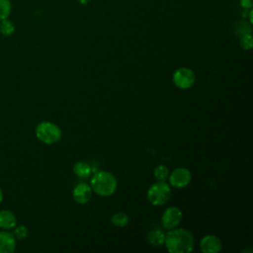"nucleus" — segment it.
<instances>
[{
  "mask_svg": "<svg viewBox=\"0 0 253 253\" xmlns=\"http://www.w3.org/2000/svg\"><path fill=\"white\" fill-rule=\"evenodd\" d=\"M164 244L170 253H189L194 249L195 240L189 230L172 228L165 235Z\"/></svg>",
  "mask_w": 253,
  "mask_h": 253,
  "instance_id": "1",
  "label": "nucleus"
},
{
  "mask_svg": "<svg viewBox=\"0 0 253 253\" xmlns=\"http://www.w3.org/2000/svg\"><path fill=\"white\" fill-rule=\"evenodd\" d=\"M90 186L95 194L101 197H109L117 190V180L108 171H98L92 176Z\"/></svg>",
  "mask_w": 253,
  "mask_h": 253,
  "instance_id": "2",
  "label": "nucleus"
},
{
  "mask_svg": "<svg viewBox=\"0 0 253 253\" xmlns=\"http://www.w3.org/2000/svg\"><path fill=\"white\" fill-rule=\"evenodd\" d=\"M37 138L47 145L54 144L58 142L62 136L60 127L51 122H42L40 123L35 129Z\"/></svg>",
  "mask_w": 253,
  "mask_h": 253,
  "instance_id": "3",
  "label": "nucleus"
},
{
  "mask_svg": "<svg viewBox=\"0 0 253 253\" xmlns=\"http://www.w3.org/2000/svg\"><path fill=\"white\" fill-rule=\"evenodd\" d=\"M171 197V188L165 181H157L147 191V200L153 206L166 204Z\"/></svg>",
  "mask_w": 253,
  "mask_h": 253,
  "instance_id": "4",
  "label": "nucleus"
},
{
  "mask_svg": "<svg viewBox=\"0 0 253 253\" xmlns=\"http://www.w3.org/2000/svg\"><path fill=\"white\" fill-rule=\"evenodd\" d=\"M196 76L192 69L180 67L173 74V82L180 89H189L195 83Z\"/></svg>",
  "mask_w": 253,
  "mask_h": 253,
  "instance_id": "5",
  "label": "nucleus"
},
{
  "mask_svg": "<svg viewBox=\"0 0 253 253\" xmlns=\"http://www.w3.org/2000/svg\"><path fill=\"white\" fill-rule=\"evenodd\" d=\"M182 219V211L177 207H169L167 208L162 216H161V223L162 226L166 229L175 228Z\"/></svg>",
  "mask_w": 253,
  "mask_h": 253,
  "instance_id": "6",
  "label": "nucleus"
},
{
  "mask_svg": "<svg viewBox=\"0 0 253 253\" xmlns=\"http://www.w3.org/2000/svg\"><path fill=\"white\" fill-rule=\"evenodd\" d=\"M169 182L170 185L175 188H183L189 185L192 179V174L190 170L184 167L176 168L172 171L171 174H169Z\"/></svg>",
  "mask_w": 253,
  "mask_h": 253,
  "instance_id": "7",
  "label": "nucleus"
},
{
  "mask_svg": "<svg viewBox=\"0 0 253 253\" xmlns=\"http://www.w3.org/2000/svg\"><path fill=\"white\" fill-rule=\"evenodd\" d=\"M200 248L204 253H217L221 250L222 243L216 235L209 234L201 239Z\"/></svg>",
  "mask_w": 253,
  "mask_h": 253,
  "instance_id": "8",
  "label": "nucleus"
},
{
  "mask_svg": "<svg viewBox=\"0 0 253 253\" xmlns=\"http://www.w3.org/2000/svg\"><path fill=\"white\" fill-rule=\"evenodd\" d=\"M92 189L91 186L86 183L77 184L72 192L73 200L80 205H84L88 203L92 197Z\"/></svg>",
  "mask_w": 253,
  "mask_h": 253,
  "instance_id": "9",
  "label": "nucleus"
},
{
  "mask_svg": "<svg viewBox=\"0 0 253 253\" xmlns=\"http://www.w3.org/2000/svg\"><path fill=\"white\" fill-rule=\"evenodd\" d=\"M17 247V239L9 230L0 231V253H13Z\"/></svg>",
  "mask_w": 253,
  "mask_h": 253,
  "instance_id": "10",
  "label": "nucleus"
},
{
  "mask_svg": "<svg viewBox=\"0 0 253 253\" xmlns=\"http://www.w3.org/2000/svg\"><path fill=\"white\" fill-rule=\"evenodd\" d=\"M17 224V217L15 213L10 210L0 211V228L4 230H10Z\"/></svg>",
  "mask_w": 253,
  "mask_h": 253,
  "instance_id": "11",
  "label": "nucleus"
},
{
  "mask_svg": "<svg viewBox=\"0 0 253 253\" xmlns=\"http://www.w3.org/2000/svg\"><path fill=\"white\" fill-rule=\"evenodd\" d=\"M165 232L162 229L159 228H154L150 230L147 234V240L152 246H161L164 244L165 241Z\"/></svg>",
  "mask_w": 253,
  "mask_h": 253,
  "instance_id": "12",
  "label": "nucleus"
},
{
  "mask_svg": "<svg viewBox=\"0 0 253 253\" xmlns=\"http://www.w3.org/2000/svg\"><path fill=\"white\" fill-rule=\"evenodd\" d=\"M73 172L77 177L85 179V178H88L91 175L92 169H91V166L87 162L77 161L73 165Z\"/></svg>",
  "mask_w": 253,
  "mask_h": 253,
  "instance_id": "13",
  "label": "nucleus"
},
{
  "mask_svg": "<svg viewBox=\"0 0 253 253\" xmlns=\"http://www.w3.org/2000/svg\"><path fill=\"white\" fill-rule=\"evenodd\" d=\"M128 221H129V217L124 211L116 212L111 217V223L115 226H118V227L126 226L128 223Z\"/></svg>",
  "mask_w": 253,
  "mask_h": 253,
  "instance_id": "14",
  "label": "nucleus"
},
{
  "mask_svg": "<svg viewBox=\"0 0 253 253\" xmlns=\"http://www.w3.org/2000/svg\"><path fill=\"white\" fill-rule=\"evenodd\" d=\"M15 32V26L8 18L0 21V34L5 37L11 36Z\"/></svg>",
  "mask_w": 253,
  "mask_h": 253,
  "instance_id": "15",
  "label": "nucleus"
},
{
  "mask_svg": "<svg viewBox=\"0 0 253 253\" xmlns=\"http://www.w3.org/2000/svg\"><path fill=\"white\" fill-rule=\"evenodd\" d=\"M12 10V5L10 0H0V21L7 19Z\"/></svg>",
  "mask_w": 253,
  "mask_h": 253,
  "instance_id": "16",
  "label": "nucleus"
},
{
  "mask_svg": "<svg viewBox=\"0 0 253 253\" xmlns=\"http://www.w3.org/2000/svg\"><path fill=\"white\" fill-rule=\"evenodd\" d=\"M153 174L157 181H166L169 176V170L165 165H158L154 169Z\"/></svg>",
  "mask_w": 253,
  "mask_h": 253,
  "instance_id": "17",
  "label": "nucleus"
},
{
  "mask_svg": "<svg viewBox=\"0 0 253 253\" xmlns=\"http://www.w3.org/2000/svg\"><path fill=\"white\" fill-rule=\"evenodd\" d=\"M13 234L14 236L16 237V239H19V240H22V239H25L28 234H29V230H28V227L24 224H20V225H15V227L13 228Z\"/></svg>",
  "mask_w": 253,
  "mask_h": 253,
  "instance_id": "18",
  "label": "nucleus"
},
{
  "mask_svg": "<svg viewBox=\"0 0 253 253\" xmlns=\"http://www.w3.org/2000/svg\"><path fill=\"white\" fill-rule=\"evenodd\" d=\"M235 33L237 35H239L240 37L243 36V35H246V34H251V26H250V24H248L245 21L238 22L236 24V27H235Z\"/></svg>",
  "mask_w": 253,
  "mask_h": 253,
  "instance_id": "19",
  "label": "nucleus"
},
{
  "mask_svg": "<svg viewBox=\"0 0 253 253\" xmlns=\"http://www.w3.org/2000/svg\"><path fill=\"white\" fill-rule=\"evenodd\" d=\"M239 42L243 49H251V47L253 45V40H252L251 34H246V35L241 36Z\"/></svg>",
  "mask_w": 253,
  "mask_h": 253,
  "instance_id": "20",
  "label": "nucleus"
},
{
  "mask_svg": "<svg viewBox=\"0 0 253 253\" xmlns=\"http://www.w3.org/2000/svg\"><path fill=\"white\" fill-rule=\"evenodd\" d=\"M240 5L245 9L251 8L252 7V0H240Z\"/></svg>",
  "mask_w": 253,
  "mask_h": 253,
  "instance_id": "21",
  "label": "nucleus"
},
{
  "mask_svg": "<svg viewBox=\"0 0 253 253\" xmlns=\"http://www.w3.org/2000/svg\"><path fill=\"white\" fill-rule=\"evenodd\" d=\"M249 22H250V23L253 22V11H252V10L249 11Z\"/></svg>",
  "mask_w": 253,
  "mask_h": 253,
  "instance_id": "22",
  "label": "nucleus"
},
{
  "mask_svg": "<svg viewBox=\"0 0 253 253\" xmlns=\"http://www.w3.org/2000/svg\"><path fill=\"white\" fill-rule=\"evenodd\" d=\"M81 4H83V5H85V4H87V3H89L91 0H78Z\"/></svg>",
  "mask_w": 253,
  "mask_h": 253,
  "instance_id": "23",
  "label": "nucleus"
},
{
  "mask_svg": "<svg viewBox=\"0 0 253 253\" xmlns=\"http://www.w3.org/2000/svg\"><path fill=\"white\" fill-rule=\"evenodd\" d=\"M3 191H2V189L0 188V204L2 203V201H3Z\"/></svg>",
  "mask_w": 253,
  "mask_h": 253,
  "instance_id": "24",
  "label": "nucleus"
}]
</instances>
